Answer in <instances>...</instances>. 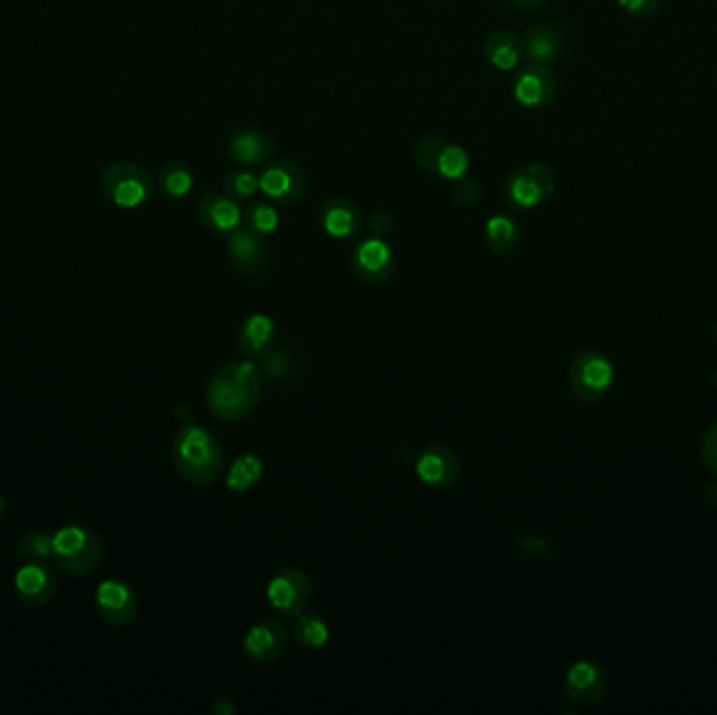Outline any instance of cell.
<instances>
[{
    "mask_svg": "<svg viewBox=\"0 0 717 715\" xmlns=\"http://www.w3.org/2000/svg\"><path fill=\"white\" fill-rule=\"evenodd\" d=\"M262 392V376L250 361H233L210 380L206 403L219 420L237 422L255 412Z\"/></svg>",
    "mask_w": 717,
    "mask_h": 715,
    "instance_id": "1",
    "label": "cell"
},
{
    "mask_svg": "<svg viewBox=\"0 0 717 715\" xmlns=\"http://www.w3.org/2000/svg\"><path fill=\"white\" fill-rule=\"evenodd\" d=\"M172 461L189 483L210 484L223 472V451L206 428L187 424L172 440Z\"/></svg>",
    "mask_w": 717,
    "mask_h": 715,
    "instance_id": "2",
    "label": "cell"
},
{
    "mask_svg": "<svg viewBox=\"0 0 717 715\" xmlns=\"http://www.w3.org/2000/svg\"><path fill=\"white\" fill-rule=\"evenodd\" d=\"M101 539L93 529L70 525L53 535V558L68 576H89L101 560Z\"/></svg>",
    "mask_w": 717,
    "mask_h": 715,
    "instance_id": "3",
    "label": "cell"
},
{
    "mask_svg": "<svg viewBox=\"0 0 717 715\" xmlns=\"http://www.w3.org/2000/svg\"><path fill=\"white\" fill-rule=\"evenodd\" d=\"M101 189L114 206L135 210L152 200L154 179L135 161H114L101 175Z\"/></svg>",
    "mask_w": 717,
    "mask_h": 715,
    "instance_id": "4",
    "label": "cell"
},
{
    "mask_svg": "<svg viewBox=\"0 0 717 715\" xmlns=\"http://www.w3.org/2000/svg\"><path fill=\"white\" fill-rule=\"evenodd\" d=\"M556 191V172L544 161H529L514 168L504 183V200L514 210H535Z\"/></svg>",
    "mask_w": 717,
    "mask_h": 715,
    "instance_id": "5",
    "label": "cell"
},
{
    "mask_svg": "<svg viewBox=\"0 0 717 715\" xmlns=\"http://www.w3.org/2000/svg\"><path fill=\"white\" fill-rule=\"evenodd\" d=\"M615 366L598 350H583L569 366V387L579 401H602L615 384Z\"/></svg>",
    "mask_w": 717,
    "mask_h": 715,
    "instance_id": "6",
    "label": "cell"
},
{
    "mask_svg": "<svg viewBox=\"0 0 717 715\" xmlns=\"http://www.w3.org/2000/svg\"><path fill=\"white\" fill-rule=\"evenodd\" d=\"M414 160L419 166V170H424L426 175L447 181L462 179L470 168V156L463 147L435 135L417 141L414 147Z\"/></svg>",
    "mask_w": 717,
    "mask_h": 715,
    "instance_id": "7",
    "label": "cell"
},
{
    "mask_svg": "<svg viewBox=\"0 0 717 715\" xmlns=\"http://www.w3.org/2000/svg\"><path fill=\"white\" fill-rule=\"evenodd\" d=\"M258 185L265 198L279 206H296L306 195V175L301 164L290 158L271 161L258 175Z\"/></svg>",
    "mask_w": 717,
    "mask_h": 715,
    "instance_id": "8",
    "label": "cell"
},
{
    "mask_svg": "<svg viewBox=\"0 0 717 715\" xmlns=\"http://www.w3.org/2000/svg\"><path fill=\"white\" fill-rule=\"evenodd\" d=\"M556 94H558V78L554 69L535 62L516 69V76L512 80V97L518 105L527 110H541L554 101Z\"/></svg>",
    "mask_w": 717,
    "mask_h": 715,
    "instance_id": "9",
    "label": "cell"
},
{
    "mask_svg": "<svg viewBox=\"0 0 717 715\" xmlns=\"http://www.w3.org/2000/svg\"><path fill=\"white\" fill-rule=\"evenodd\" d=\"M350 265L355 276L359 277L363 283L370 286H380L386 283L394 273V253L391 244L384 237H366L361 239L352 256Z\"/></svg>",
    "mask_w": 717,
    "mask_h": 715,
    "instance_id": "10",
    "label": "cell"
},
{
    "mask_svg": "<svg viewBox=\"0 0 717 715\" xmlns=\"http://www.w3.org/2000/svg\"><path fill=\"white\" fill-rule=\"evenodd\" d=\"M269 604L283 617H296L311 600V579L299 569H285L267 588Z\"/></svg>",
    "mask_w": 717,
    "mask_h": 715,
    "instance_id": "11",
    "label": "cell"
},
{
    "mask_svg": "<svg viewBox=\"0 0 717 715\" xmlns=\"http://www.w3.org/2000/svg\"><path fill=\"white\" fill-rule=\"evenodd\" d=\"M606 671L596 661H578L567 671L564 691L578 707H594L606 696Z\"/></svg>",
    "mask_w": 717,
    "mask_h": 715,
    "instance_id": "12",
    "label": "cell"
},
{
    "mask_svg": "<svg viewBox=\"0 0 717 715\" xmlns=\"http://www.w3.org/2000/svg\"><path fill=\"white\" fill-rule=\"evenodd\" d=\"M227 256L233 267L244 276H260L267 271L271 262V250L265 242V237L256 235L246 227L229 233L227 239Z\"/></svg>",
    "mask_w": 717,
    "mask_h": 715,
    "instance_id": "13",
    "label": "cell"
},
{
    "mask_svg": "<svg viewBox=\"0 0 717 715\" xmlns=\"http://www.w3.org/2000/svg\"><path fill=\"white\" fill-rule=\"evenodd\" d=\"M99 617L114 627H124L137 615L135 592L120 579H105L94 592Z\"/></svg>",
    "mask_w": 717,
    "mask_h": 715,
    "instance_id": "14",
    "label": "cell"
},
{
    "mask_svg": "<svg viewBox=\"0 0 717 715\" xmlns=\"http://www.w3.org/2000/svg\"><path fill=\"white\" fill-rule=\"evenodd\" d=\"M288 645V629L278 619L256 623L244 636V657L255 666H267L276 661Z\"/></svg>",
    "mask_w": 717,
    "mask_h": 715,
    "instance_id": "15",
    "label": "cell"
},
{
    "mask_svg": "<svg viewBox=\"0 0 717 715\" xmlns=\"http://www.w3.org/2000/svg\"><path fill=\"white\" fill-rule=\"evenodd\" d=\"M320 225L332 239H355L363 231V214L348 198H329L320 208Z\"/></svg>",
    "mask_w": 717,
    "mask_h": 715,
    "instance_id": "16",
    "label": "cell"
},
{
    "mask_svg": "<svg viewBox=\"0 0 717 715\" xmlns=\"http://www.w3.org/2000/svg\"><path fill=\"white\" fill-rule=\"evenodd\" d=\"M416 474L430 487H451L460 479V460L447 447L430 445L417 458Z\"/></svg>",
    "mask_w": 717,
    "mask_h": 715,
    "instance_id": "17",
    "label": "cell"
},
{
    "mask_svg": "<svg viewBox=\"0 0 717 715\" xmlns=\"http://www.w3.org/2000/svg\"><path fill=\"white\" fill-rule=\"evenodd\" d=\"M55 590H57V579L45 562L30 560L15 573V592L22 602L30 606L47 604L48 600L53 599Z\"/></svg>",
    "mask_w": 717,
    "mask_h": 715,
    "instance_id": "18",
    "label": "cell"
},
{
    "mask_svg": "<svg viewBox=\"0 0 717 715\" xmlns=\"http://www.w3.org/2000/svg\"><path fill=\"white\" fill-rule=\"evenodd\" d=\"M227 152L235 164L253 168L276 156V141L256 129H237L229 135Z\"/></svg>",
    "mask_w": 717,
    "mask_h": 715,
    "instance_id": "19",
    "label": "cell"
},
{
    "mask_svg": "<svg viewBox=\"0 0 717 715\" xmlns=\"http://www.w3.org/2000/svg\"><path fill=\"white\" fill-rule=\"evenodd\" d=\"M239 202L232 200L225 193H206L198 204V216L206 230L216 235H229L242 227Z\"/></svg>",
    "mask_w": 717,
    "mask_h": 715,
    "instance_id": "20",
    "label": "cell"
},
{
    "mask_svg": "<svg viewBox=\"0 0 717 715\" xmlns=\"http://www.w3.org/2000/svg\"><path fill=\"white\" fill-rule=\"evenodd\" d=\"M523 43H525V57L529 62L548 66L556 59H560V55L564 53V46H567V38H564V32L556 25L535 23L525 32Z\"/></svg>",
    "mask_w": 717,
    "mask_h": 715,
    "instance_id": "21",
    "label": "cell"
},
{
    "mask_svg": "<svg viewBox=\"0 0 717 715\" xmlns=\"http://www.w3.org/2000/svg\"><path fill=\"white\" fill-rule=\"evenodd\" d=\"M483 53L486 62L500 71H512L523 64V59H527L523 38L509 30L491 32L485 38Z\"/></svg>",
    "mask_w": 717,
    "mask_h": 715,
    "instance_id": "22",
    "label": "cell"
},
{
    "mask_svg": "<svg viewBox=\"0 0 717 715\" xmlns=\"http://www.w3.org/2000/svg\"><path fill=\"white\" fill-rule=\"evenodd\" d=\"M276 338H278L276 322L269 315L256 313V315H250L246 322L242 323L237 340H239V348L248 357L258 359V357H265L273 348Z\"/></svg>",
    "mask_w": 717,
    "mask_h": 715,
    "instance_id": "23",
    "label": "cell"
},
{
    "mask_svg": "<svg viewBox=\"0 0 717 715\" xmlns=\"http://www.w3.org/2000/svg\"><path fill=\"white\" fill-rule=\"evenodd\" d=\"M483 237L491 253L509 254L520 244V227L508 214H493L486 219Z\"/></svg>",
    "mask_w": 717,
    "mask_h": 715,
    "instance_id": "24",
    "label": "cell"
},
{
    "mask_svg": "<svg viewBox=\"0 0 717 715\" xmlns=\"http://www.w3.org/2000/svg\"><path fill=\"white\" fill-rule=\"evenodd\" d=\"M160 193L166 200H183L193 185H195V177L191 172V168L183 164V161H168L160 170Z\"/></svg>",
    "mask_w": 717,
    "mask_h": 715,
    "instance_id": "25",
    "label": "cell"
},
{
    "mask_svg": "<svg viewBox=\"0 0 717 715\" xmlns=\"http://www.w3.org/2000/svg\"><path fill=\"white\" fill-rule=\"evenodd\" d=\"M292 636L294 640L302 646V648H311V650H320L327 645L329 640V627L327 623L315 615V613H304L294 617V625H292Z\"/></svg>",
    "mask_w": 717,
    "mask_h": 715,
    "instance_id": "26",
    "label": "cell"
},
{
    "mask_svg": "<svg viewBox=\"0 0 717 715\" xmlns=\"http://www.w3.org/2000/svg\"><path fill=\"white\" fill-rule=\"evenodd\" d=\"M242 225L260 237H269L279 227L278 210L269 200H255L244 210Z\"/></svg>",
    "mask_w": 717,
    "mask_h": 715,
    "instance_id": "27",
    "label": "cell"
},
{
    "mask_svg": "<svg viewBox=\"0 0 717 715\" xmlns=\"http://www.w3.org/2000/svg\"><path fill=\"white\" fill-rule=\"evenodd\" d=\"M223 189H225V195H229L235 202H248L260 191L258 175L253 170H246V168L232 170L223 179Z\"/></svg>",
    "mask_w": 717,
    "mask_h": 715,
    "instance_id": "28",
    "label": "cell"
},
{
    "mask_svg": "<svg viewBox=\"0 0 717 715\" xmlns=\"http://www.w3.org/2000/svg\"><path fill=\"white\" fill-rule=\"evenodd\" d=\"M260 477H262V461L248 454V456L237 458L229 468L227 484L233 491H248L250 487H255L260 481Z\"/></svg>",
    "mask_w": 717,
    "mask_h": 715,
    "instance_id": "29",
    "label": "cell"
},
{
    "mask_svg": "<svg viewBox=\"0 0 717 715\" xmlns=\"http://www.w3.org/2000/svg\"><path fill=\"white\" fill-rule=\"evenodd\" d=\"M15 554L25 562H45V558L53 556V535H47L45 530H27L15 544Z\"/></svg>",
    "mask_w": 717,
    "mask_h": 715,
    "instance_id": "30",
    "label": "cell"
},
{
    "mask_svg": "<svg viewBox=\"0 0 717 715\" xmlns=\"http://www.w3.org/2000/svg\"><path fill=\"white\" fill-rule=\"evenodd\" d=\"M451 195H453V200H456L458 206H474V204L481 200V187H479V183H477L474 179H470V177L466 175L462 179L453 181Z\"/></svg>",
    "mask_w": 717,
    "mask_h": 715,
    "instance_id": "31",
    "label": "cell"
},
{
    "mask_svg": "<svg viewBox=\"0 0 717 715\" xmlns=\"http://www.w3.org/2000/svg\"><path fill=\"white\" fill-rule=\"evenodd\" d=\"M617 2L627 15L638 18V20H647L652 13H657V9L661 4V0H617Z\"/></svg>",
    "mask_w": 717,
    "mask_h": 715,
    "instance_id": "32",
    "label": "cell"
},
{
    "mask_svg": "<svg viewBox=\"0 0 717 715\" xmlns=\"http://www.w3.org/2000/svg\"><path fill=\"white\" fill-rule=\"evenodd\" d=\"M701 454H703V461L705 466L714 472L717 477V422H714L703 437V445H701Z\"/></svg>",
    "mask_w": 717,
    "mask_h": 715,
    "instance_id": "33",
    "label": "cell"
},
{
    "mask_svg": "<svg viewBox=\"0 0 717 715\" xmlns=\"http://www.w3.org/2000/svg\"><path fill=\"white\" fill-rule=\"evenodd\" d=\"M368 231L373 237H386L391 231H393V219L391 214L378 210V212H371L370 219H368Z\"/></svg>",
    "mask_w": 717,
    "mask_h": 715,
    "instance_id": "34",
    "label": "cell"
},
{
    "mask_svg": "<svg viewBox=\"0 0 717 715\" xmlns=\"http://www.w3.org/2000/svg\"><path fill=\"white\" fill-rule=\"evenodd\" d=\"M509 7L518 9V11H539L544 9L550 0H506Z\"/></svg>",
    "mask_w": 717,
    "mask_h": 715,
    "instance_id": "35",
    "label": "cell"
},
{
    "mask_svg": "<svg viewBox=\"0 0 717 715\" xmlns=\"http://www.w3.org/2000/svg\"><path fill=\"white\" fill-rule=\"evenodd\" d=\"M4 512H7V504H4V500L0 498V518L4 516Z\"/></svg>",
    "mask_w": 717,
    "mask_h": 715,
    "instance_id": "36",
    "label": "cell"
},
{
    "mask_svg": "<svg viewBox=\"0 0 717 715\" xmlns=\"http://www.w3.org/2000/svg\"><path fill=\"white\" fill-rule=\"evenodd\" d=\"M714 384H716V391H717V369H716V376H714Z\"/></svg>",
    "mask_w": 717,
    "mask_h": 715,
    "instance_id": "37",
    "label": "cell"
},
{
    "mask_svg": "<svg viewBox=\"0 0 717 715\" xmlns=\"http://www.w3.org/2000/svg\"><path fill=\"white\" fill-rule=\"evenodd\" d=\"M714 334H716V340H717V323H716V327H714Z\"/></svg>",
    "mask_w": 717,
    "mask_h": 715,
    "instance_id": "38",
    "label": "cell"
}]
</instances>
